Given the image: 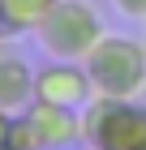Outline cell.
<instances>
[{
  "label": "cell",
  "instance_id": "1",
  "mask_svg": "<svg viewBox=\"0 0 146 150\" xmlns=\"http://www.w3.org/2000/svg\"><path fill=\"white\" fill-rule=\"evenodd\" d=\"M95 94L103 99H142L146 90V43L129 35H103L86 56Z\"/></svg>",
  "mask_w": 146,
  "mask_h": 150
},
{
  "label": "cell",
  "instance_id": "2",
  "mask_svg": "<svg viewBox=\"0 0 146 150\" xmlns=\"http://www.w3.org/2000/svg\"><path fill=\"white\" fill-rule=\"evenodd\" d=\"M34 35L52 60H86L108 30H103V17L95 13L90 0H60Z\"/></svg>",
  "mask_w": 146,
  "mask_h": 150
},
{
  "label": "cell",
  "instance_id": "3",
  "mask_svg": "<svg viewBox=\"0 0 146 150\" xmlns=\"http://www.w3.org/2000/svg\"><path fill=\"white\" fill-rule=\"evenodd\" d=\"M90 150H146V103L142 99H103L82 112Z\"/></svg>",
  "mask_w": 146,
  "mask_h": 150
},
{
  "label": "cell",
  "instance_id": "4",
  "mask_svg": "<svg viewBox=\"0 0 146 150\" xmlns=\"http://www.w3.org/2000/svg\"><path fill=\"white\" fill-rule=\"evenodd\" d=\"M34 99L86 112L95 103V81L86 73V60H47V64H39L34 69Z\"/></svg>",
  "mask_w": 146,
  "mask_h": 150
},
{
  "label": "cell",
  "instance_id": "5",
  "mask_svg": "<svg viewBox=\"0 0 146 150\" xmlns=\"http://www.w3.org/2000/svg\"><path fill=\"white\" fill-rule=\"evenodd\" d=\"M34 133H39V146L43 150H73L78 142H86V125H82V112L73 107H56V103H43L34 99L26 107Z\"/></svg>",
  "mask_w": 146,
  "mask_h": 150
},
{
  "label": "cell",
  "instance_id": "6",
  "mask_svg": "<svg viewBox=\"0 0 146 150\" xmlns=\"http://www.w3.org/2000/svg\"><path fill=\"white\" fill-rule=\"evenodd\" d=\"M30 103H34V69L22 56H4L0 60V107L17 116Z\"/></svg>",
  "mask_w": 146,
  "mask_h": 150
},
{
  "label": "cell",
  "instance_id": "7",
  "mask_svg": "<svg viewBox=\"0 0 146 150\" xmlns=\"http://www.w3.org/2000/svg\"><path fill=\"white\" fill-rule=\"evenodd\" d=\"M56 4L60 0H0V30L9 39L13 35H34Z\"/></svg>",
  "mask_w": 146,
  "mask_h": 150
},
{
  "label": "cell",
  "instance_id": "8",
  "mask_svg": "<svg viewBox=\"0 0 146 150\" xmlns=\"http://www.w3.org/2000/svg\"><path fill=\"white\" fill-rule=\"evenodd\" d=\"M9 146H17V150H43V146H39V133H34V125H30L26 112L13 116V125H9Z\"/></svg>",
  "mask_w": 146,
  "mask_h": 150
},
{
  "label": "cell",
  "instance_id": "9",
  "mask_svg": "<svg viewBox=\"0 0 146 150\" xmlns=\"http://www.w3.org/2000/svg\"><path fill=\"white\" fill-rule=\"evenodd\" d=\"M116 13L120 17H129V22H146V0H112Z\"/></svg>",
  "mask_w": 146,
  "mask_h": 150
},
{
  "label": "cell",
  "instance_id": "10",
  "mask_svg": "<svg viewBox=\"0 0 146 150\" xmlns=\"http://www.w3.org/2000/svg\"><path fill=\"white\" fill-rule=\"evenodd\" d=\"M9 125H13V116L4 112V107H0V150L9 146Z\"/></svg>",
  "mask_w": 146,
  "mask_h": 150
},
{
  "label": "cell",
  "instance_id": "11",
  "mask_svg": "<svg viewBox=\"0 0 146 150\" xmlns=\"http://www.w3.org/2000/svg\"><path fill=\"white\" fill-rule=\"evenodd\" d=\"M4 43H9V35H4V30H0V60L9 56V47H4Z\"/></svg>",
  "mask_w": 146,
  "mask_h": 150
},
{
  "label": "cell",
  "instance_id": "12",
  "mask_svg": "<svg viewBox=\"0 0 146 150\" xmlns=\"http://www.w3.org/2000/svg\"><path fill=\"white\" fill-rule=\"evenodd\" d=\"M142 43H146V30H142Z\"/></svg>",
  "mask_w": 146,
  "mask_h": 150
},
{
  "label": "cell",
  "instance_id": "13",
  "mask_svg": "<svg viewBox=\"0 0 146 150\" xmlns=\"http://www.w3.org/2000/svg\"><path fill=\"white\" fill-rule=\"evenodd\" d=\"M4 150H17V146H4Z\"/></svg>",
  "mask_w": 146,
  "mask_h": 150
}]
</instances>
